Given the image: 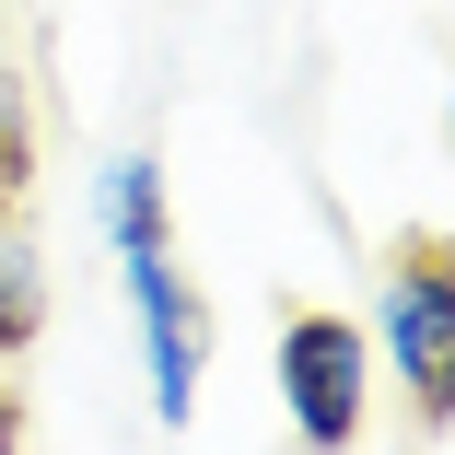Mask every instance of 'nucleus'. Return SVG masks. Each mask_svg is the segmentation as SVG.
Listing matches in <instances>:
<instances>
[{
    "label": "nucleus",
    "instance_id": "nucleus-1",
    "mask_svg": "<svg viewBox=\"0 0 455 455\" xmlns=\"http://www.w3.org/2000/svg\"><path fill=\"white\" fill-rule=\"evenodd\" d=\"M94 234L117 257V292H129V327H140V397L164 432L199 420V386H211V304L175 257V199H164V164L152 152H106L94 164Z\"/></svg>",
    "mask_w": 455,
    "mask_h": 455
},
{
    "label": "nucleus",
    "instance_id": "nucleus-2",
    "mask_svg": "<svg viewBox=\"0 0 455 455\" xmlns=\"http://www.w3.org/2000/svg\"><path fill=\"white\" fill-rule=\"evenodd\" d=\"M374 362L397 374V397H409V420L443 443L455 432V245L432 234V222H409L397 245H386V281H374Z\"/></svg>",
    "mask_w": 455,
    "mask_h": 455
},
{
    "label": "nucleus",
    "instance_id": "nucleus-3",
    "mask_svg": "<svg viewBox=\"0 0 455 455\" xmlns=\"http://www.w3.org/2000/svg\"><path fill=\"white\" fill-rule=\"evenodd\" d=\"M268 386H281V420H292L304 455H350L362 420H374V339L339 304H292L281 350H268Z\"/></svg>",
    "mask_w": 455,
    "mask_h": 455
},
{
    "label": "nucleus",
    "instance_id": "nucleus-4",
    "mask_svg": "<svg viewBox=\"0 0 455 455\" xmlns=\"http://www.w3.org/2000/svg\"><path fill=\"white\" fill-rule=\"evenodd\" d=\"M47 339V245H36V222H24V199L0 211V362H24Z\"/></svg>",
    "mask_w": 455,
    "mask_h": 455
},
{
    "label": "nucleus",
    "instance_id": "nucleus-5",
    "mask_svg": "<svg viewBox=\"0 0 455 455\" xmlns=\"http://www.w3.org/2000/svg\"><path fill=\"white\" fill-rule=\"evenodd\" d=\"M0 455H24V397L0 386Z\"/></svg>",
    "mask_w": 455,
    "mask_h": 455
},
{
    "label": "nucleus",
    "instance_id": "nucleus-6",
    "mask_svg": "<svg viewBox=\"0 0 455 455\" xmlns=\"http://www.w3.org/2000/svg\"><path fill=\"white\" fill-rule=\"evenodd\" d=\"M0 211H12V188H0Z\"/></svg>",
    "mask_w": 455,
    "mask_h": 455
}]
</instances>
